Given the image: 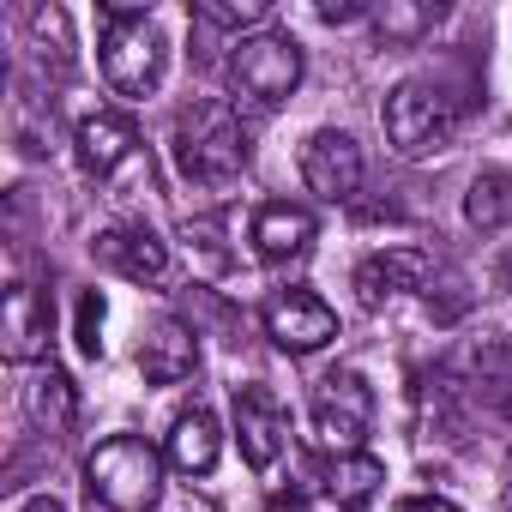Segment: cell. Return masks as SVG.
<instances>
[{
	"label": "cell",
	"mask_w": 512,
	"mask_h": 512,
	"mask_svg": "<svg viewBox=\"0 0 512 512\" xmlns=\"http://www.w3.org/2000/svg\"><path fill=\"white\" fill-rule=\"evenodd\" d=\"M19 512H67V506H61V500H55V494H37V500H25V506H19Z\"/></svg>",
	"instance_id": "obj_26"
},
{
	"label": "cell",
	"mask_w": 512,
	"mask_h": 512,
	"mask_svg": "<svg viewBox=\"0 0 512 512\" xmlns=\"http://www.w3.org/2000/svg\"><path fill=\"white\" fill-rule=\"evenodd\" d=\"M296 85H302V49H296V37L260 31V37H241L235 43V55H229V91H235V103L272 115V109L290 103Z\"/></svg>",
	"instance_id": "obj_5"
},
{
	"label": "cell",
	"mask_w": 512,
	"mask_h": 512,
	"mask_svg": "<svg viewBox=\"0 0 512 512\" xmlns=\"http://www.w3.org/2000/svg\"><path fill=\"white\" fill-rule=\"evenodd\" d=\"M247 241H253V253L260 260H296V253H308V241H314V217L302 211V205H290V199H272V205H260L253 211V229H247Z\"/></svg>",
	"instance_id": "obj_13"
},
{
	"label": "cell",
	"mask_w": 512,
	"mask_h": 512,
	"mask_svg": "<svg viewBox=\"0 0 512 512\" xmlns=\"http://www.w3.org/2000/svg\"><path fill=\"white\" fill-rule=\"evenodd\" d=\"M440 25V7H380L374 13V31L386 37V43H416L422 31H434Z\"/></svg>",
	"instance_id": "obj_23"
},
{
	"label": "cell",
	"mask_w": 512,
	"mask_h": 512,
	"mask_svg": "<svg viewBox=\"0 0 512 512\" xmlns=\"http://www.w3.org/2000/svg\"><path fill=\"white\" fill-rule=\"evenodd\" d=\"M31 43H37V61H49L55 73H67L73 49H67V13H61V7H37V19H31Z\"/></svg>",
	"instance_id": "obj_22"
},
{
	"label": "cell",
	"mask_w": 512,
	"mask_h": 512,
	"mask_svg": "<svg viewBox=\"0 0 512 512\" xmlns=\"http://www.w3.org/2000/svg\"><path fill=\"white\" fill-rule=\"evenodd\" d=\"M31 416L49 428V434H73V422H79V392H73V380L67 374H37V386H31Z\"/></svg>",
	"instance_id": "obj_19"
},
{
	"label": "cell",
	"mask_w": 512,
	"mask_h": 512,
	"mask_svg": "<svg viewBox=\"0 0 512 512\" xmlns=\"http://www.w3.org/2000/svg\"><path fill=\"white\" fill-rule=\"evenodd\" d=\"M175 163L199 187H229L247 169V127L229 103H187L175 121Z\"/></svg>",
	"instance_id": "obj_1"
},
{
	"label": "cell",
	"mask_w": 512,
	"mask_h": 512,
	"mask_svg": "<svg viewBox=\"0 0 512 512\" xmlns=\"http://www.w3.org/2000/svg\"><path fill=\"white\" fill-rule=\"evenodd\" d=\"M73 338H79V350H85V356H103V296H97V290H85V296H79Z\"/></svg>",
	"instance_id": "obj_24"
},
{
	"label": "cell",
	"mask_w": 512,
	"mask_h": 512,
	"mask_svg": "<svg viewBox=\"0 0 512 512\" xmlns=\"http://www.w3.org/2000/svg\"><path fill=\"white\" fill-rule=\"evenodd\" d=\"M85 488L103 512H151L163 494V458L139 434H115L85 458Z\"/></svg>",
	"instance_id": "obj_3"
},
{
	"label": "cell",
	"mask_w": 512,
	"mask_h": 512,
	"mask_svg": "<svg viewBox=\"0 0 512 512\" xmlns=\"http://www.w3.org/2000/svg\"><path fill=\"white\" fill-rule=\"evenodd\" d=\"M260 320H266V338L278 350H290V356H308V350H320V344L338 338V314L314 290H278Z\"/></svg>",
	"instance_id": "obj_7"
},
{
	"label": "cell",
	"mask_w": 512,
	"mask_h": 512,
	"mask_svg": "<svg viewBox=\"0 0 512 512\" xmlns=\"http://www.w3.org/2000/svg\"><path fill=\"white\" fill-rule=\"evenodd\" d=\"M404 512H458V506H452V500H434V494H422V500H410Z\"/></svg>",
	"instance_id": "obj_25"
},
{
	"label": "cell",
	"mask_w": 512,
	"mask_h": 512,
	"mask_svg": "<svg viewBox=\"0 0 512 512\" xmlns=\"http://www.w3.org/2000/svg\"><path fill=\"white\" fill-rule=\"evenodd\" d=\"M97 19H103V43H97L103 79H109L121 97H145V91H157L163 61H169L163 25H157L145 7H103Z\"/></svg>",
	"instance_id": "obj_2"
},
{
	"label": "cell",
	"mask_w": 512,
	"mask_h": 512,
	"mask_svg": "<svg viewBox=\"0 0 512 512\" xmlns=\"http://www.w3.org/2000/svg\"><path fill=\"white\" fill-rule=\"evenodd\" d=\"M217 452H223V434H217L211 410L175 416V428H169V464H175L181 476H205V470L217 464Z\"/></svg>",
	"instance_id": "obj_17"
},
{
	"label": "cell",
	"mask_w": 512,
	"mask_h": 512,
	"mask_svg": "<svg viewBox=\"0 0 512 512\" xmlns=\"http://www.w3.org/2000/svg\"><path fill=\"white\" fill-rule=\"evenodd\" d=\"M193 19H199L205 31H253V37H260V25L272 19V7H266V0H241V7H223V0H199Z\"/></svg>",
	"instance_id": "obj_21"
},
{
	"label": "cell",
	"mask_w": 512,
	"mask_h": 512,
	"mask_svg": "<svg viewBox=\"0 0 512 512\" xmlns=\"http://www.w3.org/2000/svg\"><path fill=\"white\" fill-rule=\"evenodd\" d=\"M464 380H470V392H476L482 404H494L500 416H512V344H506V338L476 344L470 362H464Z\"/></svg>",
	"instance_id": "obj_18"
},
{
	"label": "cell",
	"mask_w": 512,
	"mask_h": 512,
	"mask_svg": "<svg viewBox=\"0 0 512 512\" xmlns=\"http://www.w3.org/2000/svg\"><path fill=\"white\" fill-rule=\"evenodd\" d=\"M302 175H308V187L320 193V199H332V205H344V199H356V187H362V151H356V139L350 133H314L308 145H302Z\"/></svg>",
	"instance_id": "obj_9"
},
{
	"label": "cell",
	"mask_w": 512,
	"mask_h": 512,
	"mask_svg": "<svg viewBox=\"0 0 512 512\" xmlns=\"http://www.w3.org/2000/svg\"><path fill=\"white\" fill-rule=\"evenodd\" d=\"M193 362H199V332L181 326V320H157V326L145 332V344H139V374H145L151 386L187 380Z\"/></svg>",
	"instance_id": "obj_15"
},
{
	"label": "cell",
	"mask_w": 512,
	"mask_h": 512,
	"mask_svg": "<svg viewBox=\"0 0 512 512\" xmlns=\"http://www.w3.org/2000/svg\"><path fill=\"white\" fill-rule=\"evenodd\" d=\"M374 428V386L356 368H338L314 386V434L332 452H362V434Z\"/></svg>",
	"instance_id": "obj_6"
},
{
	"label": "cell",
	"mask_w": 512,
	"mask_h": 512,
	"mask_svg": "<svg viewBox=\"0 0 512 512\" xmlns=\"http://www.w3.org/2000/svg\"><path fill=\"white\" fill-rule=\"evenodd\" d=\"M458 115H464V103H458L440 79H404V85H392V97H386V109H380L386 139H392L398 157H428V151H440V145L458 133Z\"/></svg>",
	"instance_id": "obj_4"
},
{
	"label": "cell",
	"mask_w": 512,
	"mask_h": 512,
	"mask_svg": "<svg viewBox=\"0 0 512 512\" xmlns=\"http://www.w3.org/2000/svg\"><path fill=\"white\" fill-rule=\"evenodd\" d=\"M464 217L476 229H506L512 223V175H476L470 181V199H464Z\"/></svg>",
	"instance_id": "obj_20"
},
{
	"label": "cell",
	"mask_w": 512,
	"mask_h": 512,
	"mask_svg": "<svg viewBox=\"0 0 512 512\" xmlns=\"http://www.w3.org/2000/svg\"><path fill=\"white\" fill-rule=\"evenodd\" d=\"M320 488H326L332 506L356 512V506H368V500L386 488V464H380L374 452H332V458L320 464Z\"/></svg>",
	"instance_id": "obj_16"
},
{
	"label": "cell",
	"mask_w": 512,
	"mask_h": 512,
	"mask_svg": "<svg viewBox=\"0 0 512 512\" xmlns=\"http://www.w3.org/2000/svg\"><path fill=\"white\" fill-rule=\"evenodd\" d=\"M428 278H434V260L416 253V247H386V253H374V260L356 266V290H362L368 308H380V302H392L404 290H428Z\"/></svg>",
	"instance_id": "obj_12"
},
{
	"label": "cell",
	"mask_w": 512,
	"mask_h": 512,
	"mask_svg": "<svg viewBox=\"0 0 512 512\" xmlns=\"http://www.w3.org/2000/svg\"><path fill=\"white\" fill-rule=\"evenodd\" d=\"M91 247H97V260H103L109 272H121L127 284H163V272H169V247H163L145 223L103 229Z\"/></svg>",
	"instance_id": "obj_10"
},
{
	"label": "cell",
	"mask_w": 512,
	"mask_h": 512,
	"mask_svg": "<svg viewBox=\"0 0 512 512\" xmlns=\"http://www.w3.org/2000/svg\"><path fill=\"white\" fill-rule=\"evenodd\" d=\"M73 145H79V169H85V175H115V169L133 157L139 133H133V121H127V115L97 109V115H85V121H79Z\"/></svg>",
	"instance_id": "obj_14"
},
{
	"label": "cell",
	"mask_w": 512,
	"mask_h": 512,
	"mask_svg": "<svg viewBox=\"0 0 512 512\" xmlns=\"http://www.w3.org/2000/svg\"><path fill=\"white\" fill-rule=\"evenodd\" d=\"M235 434H241V458L253 470H272L290 446V410L278 404V392L235 386Z\"/></svg>",
	"instance_id": "obj_8"
},
{
	"label": "cell",
	"mask_w": 512,
	"mask_h": 512,
	"mask_svg": "<svg viewBox=\"0 0 512 512\" xmlns=\"http://www.w3.org/2000/svg\"><path fill=\"white\" fill-rule=\"evenodd\" d=\"M0 350L7 362H43L49 356V302L31 284H13L0 302Z\"/></svg>",
	"instance_id": "obj_11"
}]
</instances>
